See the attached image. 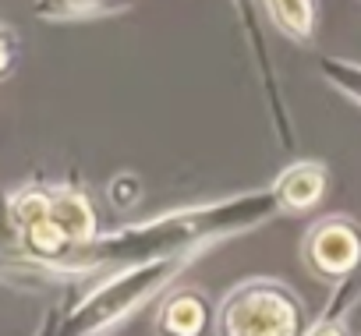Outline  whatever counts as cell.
Here are the masks:
<instances>
[{
  "label": "cell",
  "mask_w": 361,
  "mask_h": 336,
  "mask_svg": "<svg viewBox=\"0 0 361 336\" xmlns=\"http://www.w3.org/2000/svg\"><path fill=\"white\" fill-rule=\"evenodd\" d=\"M312 336H340V329H333V325H322V329H315Z\"/></svg>",
  "instance_id": "8"
},
{
  "label": "cell",
  "mask_w": 361,
  "mask_h": 336,
  "mask_svg": "<svg viewBox=\"0 0 361 336\" xmlns=\"http://www.w3.org/2000/svg\"><path fill=\"white\" fill-rule=\"evenodd\" d=\"M4 64H8V50H4V43H0V71H4Z\"/></svg>",
  "instance_id": "9"
},
{
  "label": "cell",
  "mask_w": 361,
  "mask_h": 336,
  "mask_svg": "<svg viewBox=\"0 0 361 336\" xmlns=\"http://www.w3.org/2000/svg\"><path fill=\"white\" fill-rule=\"evenodd\" d=\"M220 329L227 336H298V308L276 290H241L227 304Z\"/></svg>",
  "instance_id": "1"
},
{
  "label": "cell",
  "mask_w": 361,
  "mask_h": 336,
  "mask_svg": "<svg viewBox=\"0 0 361 336\" xmlns=\"http://www.w3.org/2000/svg\"><path fill=\"white\" fill-rule=\"evenodd\" d=\"M312 262L326 273H343L357 262V237L343 223H326L312 241Z\"/></svg>",
  "instance_id": "2"
},
{
  "label": "cell",
  "mask_w": 361,
  "mask_h": 336,
  "mask_svg": "<svg viewBox=\"0 0 361 336\" xmlns=\"http://www.w3.org/2000/svg\"><path fill=\"white\" fill-rule=\"evenodd\" d=\"M50 220L64 230L68 241H89V234H92V213H89V206H85L82 199H75V195L57 199V202L50 206Z\"/></svg>",
  "instance_id": "5"
},
{
  "label": "cell",
  "mask_w": 361,
  "mask_h": 336,
  "mask_svg": "<svg viewBox=\"0 0 361 336\" xmlns=\"http://www.w3.org/2000/svg\"><path fill=\"white\" fill-rule=\"evenodd\" d=\"M269 8L290 32L308 36V29H312V4L308 0H269Z\"/></svg>",
  "instance_id": "6"
},
{
  "label": "cell",
  "mask_w": 361,
  "mask_h": 336,
  "mask_svg": "<svg viewBox=\"0 0 361 336\" xmlns=\"http://www.w3.org/2000/svg\"><path fill=\"white\" fill-rule=\"evenodd\" d=\"M29 237H32V248H39V251H47V255H54V251H61L64 248V230L47 216V220H39L36 227H29Z\"/></svg>",
  "instance_id": "7"
},
{
  "label": "cell",
  "mask_w": 361,
  "mask_h": 336,
  "mask_svg": "<svg viewBox=\"0 0 361 336\" xmlns=\"http://www.w3.org/2000/svg\"><path fill=\"white\" fill-rule=\"evenodd\" d=\"M322 192V174L315 166H294V170L280 181V202L290 209H305L319 199Z\"/></svg>",
  "instance_id": "4"
},
{
  "label": "cell",
  "mask_w": 361,
  "mask_h": 336,
  "mask_svg": "<svg viewBox=\"0 0 361 336\" xmlns=\"http://www.w3.org/2000/svg\"><path fill=\"white\" fill-rule=\"evenodd\" d=\"M159 325L170 336H199L202 325H206V304L195 294H177L163 304Z\"/></svg>",
  "instance_id": "3"
}]
</instances>
